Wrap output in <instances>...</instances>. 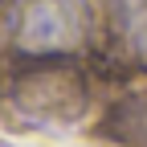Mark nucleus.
Wrapping results in <instances>:
<instances>
[{"mask_svg":"<svg viewBox=\"0 0 147 147\" xmlns=\"http://www.w3.org/2000/svg\"><path fill=\"white\" fill-rule=\"evenodd\" d=\"M106 131L115 135V139H123V143H139V147H147V94L123 102V106L115 110V119H110Z\"/></svg>","mask_w":147,"mask_h":147,"instance_id":"f03ea898","label":"nucleus"},{"mask_svg":"<svg viewBox=\"0 0 147 147\" xmlns=\"http://www.w3.org/2000/svg\"><path fill=\"white\" fill-rule=\"evenodd\" d=\"M90 33L86 0H21L12 37L25 53H61L82 45Z\"/></svg>","mask_w":147,"mask_h":147,"instance_id":"f257e3e1","label":"nucleus"}]
</instances>
